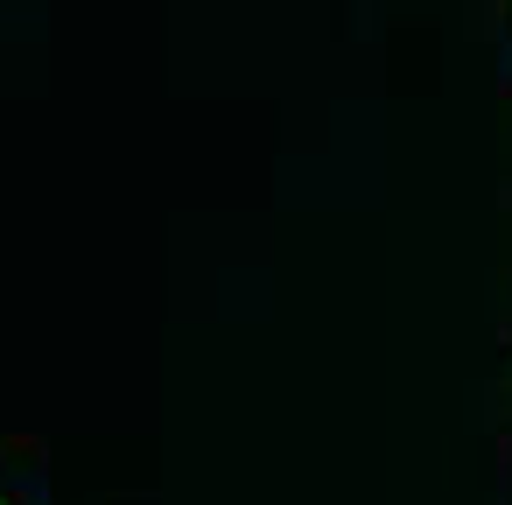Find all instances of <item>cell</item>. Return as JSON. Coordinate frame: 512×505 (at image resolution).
<instances>
[]
</instances>
